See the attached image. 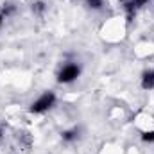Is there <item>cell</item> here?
I'll return each mask as SVG.
<instances>
[{
  "label": "cell",
  "mask_w": 154,
  "mask_h": 154,
  "mask_svg": "<svg viewBox=\"0 0 154 154\" xmlns=\"http://www.w3.org/2000/svg\"><path fill=\"white\" fill-rule=\"evenodd\" d=\"M54 102H56V95H54L52 91H47V93H43V95L39 97L36 102H32L31 111H32V113H43V111H47L48 108H52Z\"/></svg>",
  "instance_id": "6da1fadb"
},
{
  "label": "cell",
  "mask_w": 154,
  "mask_h": 154,
  "mask_svg": "<svg viewBox=\"0 0 154 154\" xmlns=\"http://www.w3.org/2000/svg\"><path fill=\"white\" fill-rule=\"evenodd\" d=\"M81 74V68L77 66V65H66V66H63V70L59 72V82H72V81H75L77 77Z\"/></svg>",
  "instance_id": "7a4b0ae2"
},
{
  "label": "cell",
  "mask_w": 154,
  "mask_h": 154,
  "mask_svg": "<svg viewBox=\"0 0 154 154\" xmlns=\"http://www.w3.org/2000/svg\"><path fill=\"white\" fill-rule=\"evenodd\" d=\"M142 86H143L145 90H151V88H154V70H151V72H145V74H143V77H142Z\"/></svg>",
  "instance_id": "3957f363"
},
{
  "label": "cell",
  "mask_w": 154,
  "mask_h": 154,
  "mask_svg": "<svg viewBox=\"0 0 154 154\" xmlns=\"http://www.w3.org/2000/svg\"><path fill=\"white\" fill-rule=\"evenodd\" d=\"M74 138H77V133H75V131H66V133H63V140L70 142V140H74Z\"/></svg>",
  "instance_id": "277c9868"
},
{
  "label": "cell",
  "mask_w": 154,
  "mask_h": 154,
  "mask_svg": "<svg viewBox=\"0 0 154 154\" xmlns=\"http://www.w3.org/2000/svg\"><path fill=\"white\" fill-rule=\"evenodd\" d=\"M88 5L91 9H100L102 7V0H88Z\"/></svg>",
  "instance_id": "5b68a950"
},
{
  "label": "cell",
  "mask_w": 154,
  "mask_h": 154,
  "mask_svg": "<svg viewBox=\"0 0 154 154\" xmlns=\"http://www.w3.org/2000/svg\"><path fill=\"white\" fill-rule=\"evenodd\" d=\"M143 142H154V131H149V133H143Z\"/></svg>",
  "instance_id": "8992f818"
},
{
  "label": "cell",
  "mask_w": 154,
  "mask_h": 154,
  "mask_svg": "<svg viewBox=\"0 0 154 154\" xmlns=\"http://www.w3.org/2000/svg\"><path fill=\"white\" fill-rule=\"evenodd\" d=\"M147 0H134V4H145Z\"/></svg>",
  "instance_id": "52a82bcc"
},
{
  "label": "cell",
  "mask_w": 154,
  "mask_h": 154,
  "mask_svg": "<svg viewBox=\"0 0 154 154\" xmlns=\"http://www.w3.org/2000/svg\"><path fill=\"white\" fill-rule=\"evenodd\" d=\"M0 22H2V18H0Z\"/></svg>",
  "instance_id": "ba28073f"
}]
</instances>
